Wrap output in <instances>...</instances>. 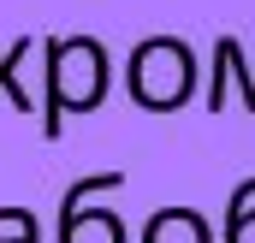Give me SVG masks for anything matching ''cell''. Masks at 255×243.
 Segmentation results:
<instances>
[{
  "mask_svg": "<svg viewBox=\"0 0 255 243\" xmlns=\"http://www.w3.org/2000/svg\"><path fill=\"white\" fill-rule=\"evenodd\" d=\"M130 89H136V101L142 107H178V101H190L196 89V60L184 42H142L136 48V60H130Z\"/></svg>",
  "mask_w": 255,
  "mask_h": 243,
  "instance_id": "obj_1",
  "label": "cell"
},
{
  "mask_svg": "<svg viewBox=\"0 0 255 243\" xmlns=\"http://www.w3.org/2000/svg\"><path fill=\"white\" fill-rule=\"evenodd\" d=\"M214 65H220V71H214V83H208V107L220 113L232 83H238V95H244V107H250V83H255V71L244 65V48H238L232 36H220V42H214Z\"/></svg>",
  "mask_w": 255,
  "mask_h": 243,
  "instance_id": "obj_2",
  "label": "cell"
},
{
  "mask_svg": "<svg viewBox=\"0 0 255 243\" xmlns=\"http://www.w3.org/2000/svg\"><path fill=\"white\" fill-rule=\"evenodd\" d=\"M142 243H214V232H208V220L196 208H166V214L148 220V238Z\"/></svg>",
  "mask_w": 255,
  "mask_h": 243,
  "instance_id": "obj_3",
  "label": "cell"
},
{
  "mask_svg": "<svg viewBox=\"0 0 255 243\" xmlns=\"http://www.w3.org/2000/svg\"><path fill=\"white\" fill-rule=\"evenodd\" d=\"M71 243H119V226L101 214V220H83L77 232H71Z\"/></svg>",
  "mask_w": 255,
  "mask_h": 243,
  "instance_id": "obj_4",
  "label": "cell"
},
{
  "mask_svg": "<svg viewBox=\"0 0 255 243\" xmlns=\"http://www.w3.org/2000/svg\"><path fill=\"white\" fill-rule=\"evenodd\" d=\"M226 243H255V202L244 208V214L226 220Z\"/></svg>",
  "mask_w": 255,
  "mask_h": 243,
  "instance_id": "obj_5",
  "label": "cell"
},
{
  "mask_svg": "<svg viewBox=\"0 0 255 243\" xmlns=\"http://www.w3.org/2000/svg\"><path fill=\"white\" fill-rule=\"evenodd\" d=\"M250 113H255V83H250Z\"/></svg>",
  "mask_w": 255,
  "mask_h": 243,
  "instance_id": "obj_6",
  "label": "cell"
}]
</instances>
